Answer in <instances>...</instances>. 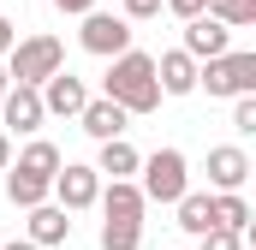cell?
Returning a JSON list of instances; mask_svg holds the SVG:
<instances>
[{
    "label": "cell",
    "mask_w": 256,
    "mask_h": 250,
    "mask_svg": "<svg viewBox=\"0 0 256 250\" xmlns=\"http://www.w3.org/2000/svg\"><path fill=\"white\" fill-rule=\"evenodd\" d=\"M54 6H60L66 18H90V12H96V0H54Z\"/></svg>",
    "instance_id": "4316f807"
},
{
    "label": "cell",
    "mask_w": 256,
    "mask_h": 250,
    "mask_svg": "<svg viewBox=\"0 0 256 250\" xmlns=\"http://www.w3.org/2000/svg\"><path fill=\"white\" fill-rule=\"evenodd\" d=\"M214 24H226V30H244V24H256V0H208L202 6Z\"/></svg>",
    "instance_id": "ffe728a7"
},
{
    "label": "cell",
    "mask_w": 256,
    "mask_h": 250,
    "mask_svg": "<svg viewBox=\"0 0 256 250\" xmlns=\"http://www.w3.org/2000/svg\"><path fill=\"white\" fill-rule=\"evenodd\" d=\"M102 250H143V226H126V220H102Z\"/></svg>",
    "instance_id": "44dd1931"
},
{
    "label": "cell",
    "mask_w": 256,
    "mask_h": 250,
    "mask_svg": "<svg viewBox=\"0 0 256 250\" xmlns=\"http://www.w3.org/2000/svg\"><path fill=\"white\" fill-rule=\"evenodd\" d=\"M137 167H143V155L131 149L126 137H114V143H102V161H96V173H102L108 185H114V179H131Z\"/></svg>",
    "instance_id": "2e32d148"
},
{
    "label": "cell",
    "mask_w": 256,
    "mask_h": 250,
    "mask_svg": "<svg viewBox=\"0 0 256 250\" xmlns=\"http://www.w3.org/2000/svg\"><path fill=\"white\" fill-rule=\"evenodd\" d=\"M179 54H191L196 66H208V60H220V54H232V30H226V24H214V18L202 12V18L185 24V48H179Z\"/></svg>",
    "instance_id": "52a82bcc"
},
{
    "label": "cell",
    "mask_w": 256,
    "mask_h": 250,
    "mask_svg": "<svg viewBox=\"0 0 256 250\" xmlns=\"http://www.w3.org/2000/svg\"><path fill=\"white\" fill-rule=\"evenodd\" d=\"M36 96H42V114H60V120H78V114H84V102H90L84 78H72V72H54Z\"/></svg>",
    "instance_id": "ba28073f"
},
{
    "label": "cell",
    "mask_w": 256,
    "mask_h": 250,
    "mask_svg": "<svg viewBox=\"0 0 256 250\" xmlns=\"http://www.w3.org/2000/svg\"><path fill=\"white\" fill-rule=\"evenodd\" d=\"M137 173H143V185H137L143 202H179V196L191 190V161H185V149H173V143L155 149V155H143Z\"/></svg>",
    "instance_id": "3957f363"
},
{
    "label": "cell",
    "mask_w": 256,
    "mask_h": 250,
    "mask_svg": "<svg viewBox=\"0 0 256 250\" xmlns=\"http://www.w3.org/2000/svg\"><path fill=\"white\" fill-rule=\"evenodd\" d=\"M214 226H226V232H244V226H250V202H244L238 190H220V196H214Z\"/></svg>",
    "instance_id": "d6986e66"
},
{
    "label": "cell",
    "mask_w": 256,
    "mask_h": 250,
    "mask_svg": "<svg viewBox=\"0 0 256 250\" xmlns=\"http://www.w3.org/2000/svg\"><path fill=\"white\" fill-rule=\"evenodd\" d=\"M78 125L96 137V143H114V137H126V108H114L108 96H96V102H84V114H78Z\"/></svg>",
    "instance_id": "7c38bea8"
},
{
    "label": "cell",
    "mask_w": 256,
    "mask_h": 250,
    "mask_svg": "<svg viewBox=\"0 0 256 250\" xmlns=\"http://www.w3.org/2000/svg\"><path fill=\"white\" fill-rule=\"evenodd\" d=\"M78 48H84V54H102V60H120L131 48V24L120 12H90L84 30H78Z\"/></svg>",
    "instance_id": "5b68a950"
},
{
    "label": "cell",
    "mask_w": 256,
    "mask_h": 250,
    "mask_svg": "<svg viewBox=\"0 0 256 250\" xmlns=\"http://www.w3.org/2000/svg\"><path fill=\"white\" fill-rule=\"evenodd\" d=\"M232 131H238V137L256 131V96H238V102H232Z\"/></svg>",
    "instance_id": "7402d4cb"
},
{
    "label": "cell",
    "mask_w": 256,
    "mask_h": 250,
    "mask_svg": "<svg viewBox=\"0 0 256 250\" xmlns=\"http://www.w3.org/2000/svg\"><path fill=\"white\" fill-rule=\"evenodd\" d=\"M60 167H66V155L48 143V137H36V143L18 155V173H30V179H48V185H54V173H60Z\"/></svg>",
    "instance_id": "ac0fdd59"
},
{
    "label": "cell",
    "mask_w": 256,
    "mask_h": 250,
    "mask_svg": "<svg viewBox=\"0 0 256 250\" xmlns=\"http://www.w3.org/2000/svg\"><path fill=\"white\" fill-rule=\"evenodd\" d=\"M0 120L12 125L18 137H30V131H36V125L48 120V114H42V96H36V90H24V84H12V90H6V102H0Z\"/></svg>",
    "instance_id": "8fae6325"
},
{
    "label": "cell",
    "mask_w": 256,
    "mask_h": 250,
    "mask_svg": "<svg viewBox=\"0 0 256 250\" xmlns=\"http://www.w3.org/2000/svg\"><path fill=\"white\" fill-rule=\"evenodd\" d=\"M102 220H126V226H143V190H137V179H114V185H102Z\"/></svg>",
    "instance_id": "9c48e42d"
},
{
    "label": "cell",
    "mask_w": 256,
    "mask_h": 250,
    "mask_svg": "<svg viewBox=\"0 0 256 250\" xmlns=\"http://www.w3.org/2000/svg\"><path fill=\"white\" fill-rule=\"evenodd\" d=\"M54 202H60L66 214H78V208H96V196H102V173L96 167H78V161H66L60 173H54V190H48Z\"/></svg>",
    "instance_id": "8992f818"
},
{
    "label": "cell",
    "mask_w": 256,
    "mask_h": 250,
    "mask_svg": "<svg viewBox=\"0 0 256 250\" xmlns=\"http://www.w3.org/2000/svg\"><path fill=\"white\" fill-rule=\"evenodd\" d=\"M102 96H108L114 108H126V120H131V114H155V108H161V84H155V54H143V48H126L120 60H108Z\"/></svg>",
    "instance_id": "6da1fadb"
},
{
    "label": "cell",
    "mask_w": 256,
    "mask_h": 250,
    "mask_svg": "<svg viewBox=\"0 0 256 250\" xmlns=\"http://www.w3.org/2000/svg\"><path fill=\"white\" fill-rule=\"evenodd\" d=\"M244 179H250V155L238 143H214L208 149V185H214V196L220 190H238Z\"/></svg>",
    "instance_id": "30bf717a"
},
{
    "label": "cell",
    "mask_w": 256,
    "mask_h": 250,
    "mask_svg": "<svg viewBox=\"0 0 256 250\" xmlns=\"http://www.w3.org/2000/svg\"><path fill=\"white\" fill-rule=\"evenodd\" d=\"M6 78L12 84H24V90H42L54 72H66V42L60 36H18L12 42V54H6Z\"/></svg>",
    "instance_id": "7a4b0ae2"
},
{
    "label": "cell",
    "mask_w": 256,
    "mask_h": 250,
    "mask_svg": "<svg viewBox=\"0 0 256 250\" xmlns=\"http://www.w3.org/2000/svg\"><path fill=\"white\" fill-rule=\"evenodd\" d=\"M48 179H30V173H18V167H6V202H12V208H24V214H30V208H42V202H48Z\"/></svg>",
    "instance_id": "e0dca14e"
},
{
    "label": "cell",
    "mask_w": 256,
    "mask_h": 250,
    "mask_svg": "<svg viewBox=\"0 0 256 250\" xmlns=\"http://www.w3.org/2000/svg\"><path fill=\"white\" fill-rule=\"evenodd\" d=\"M161 6H167L173 18H185V24H191V18H202V6H208V0H161Z\"/></svg>",
    "instance_id": "cb8c5ba5"
},
{
    "label": "cell",
    "mask_w": 256,
    "mask_h": 250,
    "mask_svg": "<svg viewBox=\"0 0 256 250\" xmlns=\"http://www.w3.org/2000/svg\"><path fill=\"white\" fill-rule=\"evenodd\" d=\"M173 208H179V226H185L191 238H202V232L214 226V190H185Z\"/></svg>",
    "instance_id": "9a60e30c"
},
{
    "label": "cell",
    "mask_w": 256,
    "mask_h": 250,
    "mask_svg": "<svg viewBox=\"0 0 256 250\" xmlns=\"http://www.w3.org/2000/svg\"><path fill=\"white\" fill-rule=\"evenodd\" d=\"M12 42H18V24H12V18H6V12H0V60H6V54H12Z\"/></svg>",
    "instance_id": "484cf974"
},
{
    "label": "cell",
    "mask_w": 256,
    "mask_h": 250,
    "mask_svg": "<svg viewBox=\"0 0 256 250\" xmlns=\"http://www.w3.org/2000/svg\"><path fill=\"white\" fill-rule=\"evenodd\" d=\"M72 238V214H66L60 202H42V208H30V244H66Z\"/></svg>",
    "instance_id": "5bb4252c"
},
{
    "label": "cell",
    "mask_w": 256,
    "mask_h": 250,
    "mask_svg": "<svg viewBox=\"0 0 256 250\" xmlns=\"http://www.w3.org/2000/svg\"><path fill=\"white\" fill-rule=\"evenodd\" d=\"M155 84H161V96H191L196 90V60L179 54V48L161 54V60H155Z\"/></svg>",
    "instance_id": "4fadbf2b"
},
{
    "label": "cell",
    "mask_w": 256,
    "mask_h": 250,
    "mask_svg": "<svg viewBox=\"0 0 256 250\" xmlns=\"http://www.w3.org/2000/svg\"><path fill=\"white\" fill-rule=\"evenodd\" d=\"M120 6H126V12H120V18H155V12H161V0H120Z\"/></svg>",
    "instance_id": "d4e9b609"
},
{
    "label": "cell",
    "mask_w": 256,
    "mask_h": 250,
    "mask_svg": "<svg viewBox=\"0 0 256 250\" xmlns=\"http://www.w3.org/2000/svg\"><path fill=\"white\" fill-rule=\"evenodd\" d=\"M202 250H244V232H226V226H208V232H202Z\"/></svg>",
    "instance_id": "603a6c76"
},
{
    "label": "cell",
    "mask_w": 256,
    "mask_h": 250,
    "mask_svg": "<svg viewBox=\"0 0 256 250\" xmlns=\"http://www.w3.org/2000/svg\"><path fill=\"white\" fill-rule=\"evenodd\" d=\"M0 250H36V244H30V238H12V244H0Z\"/></svg>",
    "instance_id": "f1b7e54d"
},
{
    "label": "cell",
    "mask_w": 256,
    "mask_h": 250,
    "mask_svg": "<svg viewBox=\"0 0 256 250\" xmlns=\"http://www.w3.org/2000/svg\"><path fill=\"white\" fill-rule=\"evenodd\" d=\"M6 90H12V78H6V66H0V102H6Z\"/></svg>",
    "instance_id": "f546056e"
},
{
    "label": "cell",
    "mask_w": 256,
    "mask_h": 250,
    "mask_svg": "<svg viewBox=\"0 0 256 250\" xmlns=\"http://www.w3.org/2000/svg\"><path fill=\"white\" fill-rule=\"evenodd\" d=\"M6 167H12V137L0 131V173H6Z\"/></svg>",
    "instance_id": "83f0119b"
},
{
    "label": "cell",
    "mask_w": 256,
    "mask_h": 250,
    "mask_svg": "<svg viewBox=\"0 0 256 250\" xmlns=\"http://www.w3.org/2000/svg\"><path fill=\"white\" fill-rule=\"evenodd\" d=\"M196 90H208V96H220V102L256 96V54H220V60L196 66Z\"/></svg>",
    "instance_id": "277c9868"
}]
</instances>
